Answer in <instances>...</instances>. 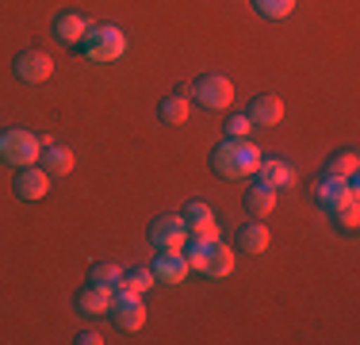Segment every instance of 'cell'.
<instances>
[{
	"instance_id": "1",
	"label": "cell",
	"mask_w": 360,
	"mask_h": 345,
	"mask_svg": "<svg viewBox=\"0 0 360 345\" xmlns=\"http://www.w3.org/2000/svg\"><path fill=\"white\" fill-rule=\"evenodd\" d=\"M261 146H253L250 138H226L211 150V169L226 180H245L253 177L257 165H261Z\"/></svg>"
},
{
	"instance_id": "2",
	"label": "cell",
	"mask_w": 360,
	"mask_h": 345,
	"mask_svg": "<svg viewBox=\"0 0 360 345\" xmlns=\"http://www.w3.org/2000/svg\"><path fill=\"white\" fill-rule=\"evenodd\" d=\"M180 253H184L188 269L211 276V280H226V276L234 272V249L222 246L219 238H215V242H195V238H188L184 246H180Z\"/></svg>"
},
{
	"instance_id": "3",
	"label": "cell",
	"mask_w": 360,
	"mask_h": 345,
	"mask_svg": "<svg viewBox=\"0 0 360 345\" xmlns=\"http://www.w3.org/2000/svg\"><path fill=\"white\" fill-rule=\"evenodd\" d=\"M81 50H84L89 62L111 65V62H119V58L127 54V34L119 27H111V23H92L89 34H84V42H81Z\"/></svg>"
},
{
	"instance_id": "4",
	"label": "cell",
	"mask_w": 360,
	"mask_h": 345,
	"mask_svg": "<svg viewBox=\"0 0 360 345\" xmlns=\"http://www.w3.org/2000/svg\"><path fill=\"white\" fill-rule=\"evenodd\" d=\"M39 153H42L39 134L20 131V127H8V131H0V161L23 169V165H39Z\"/></svg>"
},
{
	"instance_id": "5",
	"label": "cell",
	"mask_w": 360,
	"mask_h": 345,
	"mask_svg": "<svg viewBox=\"0 0 360 345\" xmlns=\"http://www.w3.org/2000/svg\"><path fill=\"white\" fill-rule=\"evenodd\" d=\"M188 92H192L195 104L207 108V111H222V108H230V100H234V84H230V77H222V73L195 77V84Z\"/></svg>"
},
{
	"instance_id": "6",
	"label": "cell",
	"mask_w": 360,
	"mask_h": 345,
	"mask_svg": "<svg viewBox=\"0 0 360 345\" xmlns=\"http://www.w3.org/2000/svg\"><path fill=\"white\" fill-rule=\"evenodd\" d=\"M111 322L119 326V330H127V334H134V330H142L146 326V307H142V296H131V291H123V288H115V296H111Z\"/></svg>"
},
{
	"instance_id": "7",
	"label": "cell",
	"mask_w": 360,
	"mask_h": 345,
	"mask_svg": "<svg viewBox=\"0 0 360 345\" xmlns=\"http://www.w3.org/2000/svg\"><path fill=\"white\" fill-rule=\"evenodd\" d=\"M314 200H319L330 215L345 211V207H356V180H333V177H322L314 184Z\"/></svg>"
},
{
	"instance_id": "8",
	"label": "cell",
	"mask_w": 360,
	"mask_h": 345,
	"mask_svg": "<svg viewBox=\"0 0 360 345\" xmlns=\"http://www.w3.org/2000/svg\"><path fill=\"white\" fill-rule=\"evenodd\" d=\"M12 69H15V77H20L23 84H42V81H50V73H54V62H50L46 50H20Z\"/></svg>"
},
{
	"instance_id": "9",
	"label": "cell",
	"mask_w": 360,
	"mask_h": 345,
	"mask_svg": "<svg viewBox=\"0 0 360 345\" xmlns=\"http://www.w3.org/2000/svg\"><path fill=\"white\" fill-rule=\"evenodd\" d=\"M188 242V227L180 215H161V219L150 222V246L158 249H180Z\"/></svg>"
},
{
	"instance_id": "10",
	"label": "cell",
	"mask_w": 360,
	"mask_h": 345,
	"mask_svg": "<svg viewBox=\"0 0 360 345\" xmlns=\"http://www.w3.org/2000/svg\"><path fill=\"white\" fill-rule=\"evenodd\" d=\"M50 172L42 169V165H23L20 172H15V196H20V200H27V203H35V200H42V196L50 192Z\"/></svg>"
},
{
	"instance_id": "11",
	"label": "cell",
	"mask_w": 360,
	"mask_h": 345,
	"mask_svg": "<svg viewBox=\"0 0 360 345\" xmlns=\"http://www.w3.org/2000/svg\"><path fill=\"white\" fill-rule=\"evenodd\" d=\"M111 296H115V288H104V284H92L89 280L73 296V307L81 310L84 318H100V315H108V310H111Z\"/></svg>"
},
{
	"instance_id": "12",
	"label": "cell",
	"mask_w": 360,
	"mask_h": 345,
	"mask_svg": "<svg viewBox=\"0 0 360 345\" xmlns=\"http://www.w3.org/2000/svg\"><path fill=\"white\" fill-rule=\"evenodd\" d=\"M188 261L180 249H158V257H153V280L158 284H180L188 280Z\"/></svg>"
},
{
	"instance_id": "13",
	"label": "cell",
	"mask_w": 360,
	"mask_h": 345,
	"mask_svg": "<svg viewBox=\"0 0 360 345\" xmlns=\"http://www.w3.org/2000/svg\"><path fill=\"white\" fill-rule=\"evenodd\" d=\"M89 27H92V23L84 20L81 12H73V8L54 15V39L62 42V46H81L84 34H89Z\"/></svg>"
},
{
	"instance_id": "14",
	"label": "cell",
	"mask_w": 360,
	"mask_h": 345,
	"mask_svg": "<svg viewBox=\"0 0 360 345\" xmlns=\"http://www.w3.org/2000/svg\"><path fill=\"white\" fill-rule=\"evenodd\" d=\"M257 184H264V188H288V184H295V169L288 165L284 158H261V165H257Z\"/></svg>"
},
{
	"instance_id": "15",
	"label": "cell",
	"mask_w": 360,
	"mask_h": 345,
	"mask_svg": "<svg viewBox=\"0 0 360 345\" xmlns=\"http://www.w3.org/2000/svg\"><path fill=\"white\" fill-rule=\"evenodd\" d=\"M245 115H250L253 127H276L284 119V100L280 96H253Z\"/></svg>"
},
{
	"instance_id": "16",
	"label": "cell",
	"mask_w": 360,
	"mask_h": 345,
	"mask_svg": "<svg viewBox=\"0 0 360 345\" xmlns=\"http://www.w3.org/2000/svg\"><path fill=\"white\" fill-rule=\"evenodd\" d=\"M73 150L70 146H42L39 153V165L50 172V177H65V172H73Z\"/></svg>"
},
{
	"instance_id": "17",
	"label": "cell",
	"mask_w": 360,
	"mask_h": 345,
	"mask_svg": "<svg viewBox=\"0 0 360 345\" xmlns=\"http://www.w3.org/2000/svg\"><path fill=\"white\" fill-rule=\"evenodd\" d=\"M269 242H272V234H269V227H264L261 219H257V222H242V230H238V246H242L245 253H264Z\"/></svg>"
},
{
	"instance_id": "18",
	"label": "cell",
	"mask_w": 360,
	"mask_h": 345,
	"mask_svg": "<svg viewBox=\"0 0 360 345\" xmlns=\"http://www.w3.org/2000/svg\"><path fill=\"white\" fill-rule=\"evenodd\" d=\"M356 150H338L330 153V161H326L322 177H333V180H356Z\"/></svg>"
},
{
	"instance_id": "19",
	"label": "cell",
	"mask_w": 360,
	"mask_h": 345,
	"mask_svg": "<svg viewBox=\"0 0 360 345\" xmlns=\"http://www.w3.org/2000/svg\"><path fill=\"white\" fill-rule=\"evenodd\" d=\"M158 115H161L165 127H180V123H188V115H192V104H188V96L173 92V96H165L158 104Z\"/></svg>"
},
{
	"instance_id": "20",
	"label": "cell",
	"mask_w": 360,
	"mask_h": 345,
	"mask_svg": "<svg viewBox=\"0 0 360 345\" xmlns=\"http://www.w3.org/2000/svg\"><path fill=\"white\" fill-rule=\"evenodd\" d=\"M272 207H276V192L264 184H250L245 188V211L257 215V219H264V215H272Z\"/></svg>"
},
{
	"instance_id": "21",
	"label": "cell",
	"mask_w": 360,
	"mask_h": 345,
	"mask_svg": "<svg viewBox=\"0 0 360 345\" xmlns=\"http://www.w3.org/2000/svg\"><path fill=\"white\" fill-rule=\"evenodd\" d=\"M119 288L131 291V296H146V291L153 288V269H146V265H134V269H127L123 280H119Z\"/></svg>"
},
{
	"instance_id": "22",
	"label": "cell",
	"mask_w": 360,
	"mask_h": 345,
	"mask_svg": "<svg viewBox=\"0 0 360 345\" xmlns=\"http://www.w3.org/2000/svg\"><path fill=\"white\" fill-rule=\"evenodd\" d=\"M253 8L264 20H288V15L295 12V0H253Z\"/></svg>"
},
{
	"instance_id": "23",
	"label": "cell",
	"mask_w": 360,
	"mask_h": 345,
	"mask_svg": "<svg viewBox=\"0 0 360 345\" xmlns=\"http://www.w3.org/2000/svg\"><path fill=\"white\" fill-rule=\"evenodd\" d=\"M89 280H92V284H104V288H119L123 269H119V265H111V261H100V265H92Z\"/></svg>"
},
{
	"instance_id": "24",
	"label": "cell",
	"mask_w": 360,
	"mask_h": 345,
	"mask_svg": "<svg viewBox=\"0 0 360 345\" xmlns=\"http://www.w3.org/2000/svg\"><path fill=\"white\" fill-rule=\"evenodd\" d=\"M184 227H188V238H195V242H215V238H219L215 215H207V219H195V222H184Z\"/></svg>"
},
{
	"instance_id": "25",
	"label": "cell",
	"mask_w": 360,
	"mask_h": 345,
	"mask_svg": "<svg viewBox=\"0 0 360 345\" xmlns=\"http://www.w3.org/2000/svg\"><path fill=\"white\" fill-rule=\"evenodd\" d=\"M250 131H253L250 115H234V119L226 123V138H250Z\"/></svg>"
},
{
	"instance_id": "26",
	"label": "cell",
	"mask_w": 360,
	"mask_h": 345,
	"mask_svg": "<svg viewBox=\"0 0 360 345\" xmlns=\"http://www.w3.org/2000/svg\"><path fill=\"white\" fill-rule=\"evenodd\" d=\"M207 215H215V211H211V207L203 203V200H192V203L184 207V222H195V219H207Z\"/></svg>"
},
{
	"instance_id": "27",
	"label": "cell",
	"mask_w": 360,
	"mask_h": 345,
	"mask_svg": "<svg viewBox=\"0 0 360 345\" xmlns=\"http://www.w3.org/2000/svg\"><path fill=\"white\" fill-rule=\"evenodd\" d=\"M333 222H338V227H345V230H356L360 207H345V211H338V215H333Z\"/></svg>"
},
{
	"instance_id": "28",
	"label": "cell",
	"mask_w": 360,
	"mask_h": 345,
	"mask_svg": "<svg viewBox=\"0 0 360 345\" xmlns=\"http://www.w3.org/2000/svg\"><path fill=\"white\" fill-rule=\"evenodd\" d=\"M73 341H77V345H100V341H104V338H100L96 330H81V334H77Z\"/></svg>"
}]
</instances>
